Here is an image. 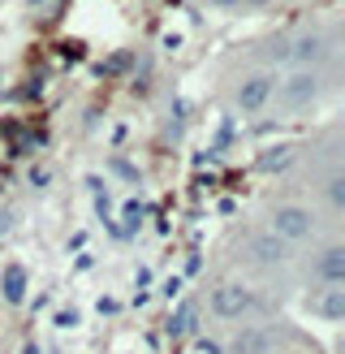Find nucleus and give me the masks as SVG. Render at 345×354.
I'll return each instance as SVG.
<instances>
[{"instance_id":"f257e3e1","label":"nucleus","mask_w":345,"mask_h":354,"mask_svg":"<svg viewBox=\"0 0 345 354\" xmlns=\"http://www.w3.org/2000/svg\"><path fill=\"white\" fill-rule=\"evenodd\" d=\"M268 229L276 238H285L289 246H302V242H315L319 234V216L302 203H276L272 216H268Z\"/></svg>"},{"instance_id":"f03ea898","label":"nucleus","mask_w":345,"mask_h":354,"mask_svg":"<svg viewBox=\"0 0 345 354\" xmlns=\"http://www.w3.org/2000/svg\"><path fill=\"white\" fill-rule=\"evenodd\" d=\"M328 57H333V35L319 30V26H306L285 44V61L298 65V69H319Z\"/></svg>"},{"instance_id":"7ed1b4c3","label":"nucleus","mask_w":345,"mask_h":354,"mask_svg":"<svg viewBox=\"0 0 345 354\" xmlns=\"http://www.w3.org/2000/svg\"><path fill=\"white\" fill-rule=\"evenodd\" d=\"M319 91H324L319 69H298V65H293V74L285 78V86L276 82V95H281L285 113H302V109H310V104L319 100Z\"/></svg>"},{"instance_id":"20e7f679","label":"nucleus","mask_w":345,"mask_h":354,"mask_svg":"<svg viewBox=\"0 0 345 354\" xmlns=\"http://www.w3.org/2000/svg\"><path fill=\"white\" fill-rule=\"evenodd\" d=\"M272 100H276V78H272V74H250V78L237 82L233 109H237L241 117H255V113H264Z\"/></svg>"},{"instance_id":"39448f33","label":"nucleus","mask_w":345,"mask_h":354,"mask_svg":"<svg viewBox=\"0 0 345 354\" xmlns=\"http://www.w3.org/2000/svg\"><path fill=\"white\" fill-rule=\"evenodd\" d=\"M207 307H212L216 320H246L259 303H255V294L246 286H216L207 294Z\"/></svg>"},{"instance_id":"423d86ee","label":"nucleus","mask_w":345,"mask_h":354,"mask_svg":"<svg viewBox=\"0 0 345 354\" xmlns=\"http://www.w3.org/2000/svg\"><path fill=\"white\" fill-rule=\"evenodd\" d=\"M246 251H250V259L259 263V268H276V263L289 259V242L276 238L272 229H259V234L246 238Z\"/></svg>"},{"instance_id":"0eeeda50","label":"nucleus","mask_w":345,"mask_h":354,"mask_svg":"<svg viewBox=\"0 0 345 354\" xmlns=\"http://www.w3.org/2000/svg\"><path fill=\"white\" fill-rule=\"evenodd\" d=\"M306 307L319 320H345V281H319V290L306 298Z\"/></svg>"},{"instance_id":"6e6552de","label":"nucleus","mask_w":345,"mask_h":354,"mask_svg":"<svg viewBox=\"0 0 345 354\" xmlns=\"http://www.w3.org/2000/svg\"><path fill=\"white\" fill-rule=\"evenodd\" d=\"M310 277L315 281H345V246L341 242L324 246V251L310 259Z\"/></svg>"},{"instance_id":"1a4fd4ad","label":"nucleus","mask_w":345,"mask_h":354,"mask_svg":"<svg viewBox=\"0 0 345 354\" xmlns=\"http://www.w3.org/2000/svg\"><path fill=\"white\" fill-rule=\"evenodd\" d=\"M276 337H272V328H241L237 337H233V354H272Z\"/></svg>"},{"instance_id":"9d476101","label":"nucleus","mask_w":345,"mask_h":354,"mask_svg":"<svg viewBox=\"0 0 345 354\" xmlns=\"http://www.w3.org/2000/svg\"><path fill=\"white\" fill-rule=\"evenodd\" d=\"M0 286H5V298H9V303H22V298H26V272L17 268V263H9Z\"/></svg>"},{"instance_id":"9b49d317","label":"nucleus","mask_w":345,"mask_h":354,"mask_svg":"<svg viewBox=\"0 0 345 354\" xmlns=\"http://www.w3.org/2000/svg\"><path fill=\"white\" fill-rule=\"evenodd\" d=\"M324 199H328V207H333V212L345 207V173H333L324 182Z\"/></svg>"},{"instance_id":"f8f14e48","label":"nucleus","mask_w":345,"mask_h":354,"mask_svg":"<svg viewBox=\"0 0 345 354\" xmlns=\"http://www.w3.org/2000/svg\"><path fill=\"white\" fill-rule=\"evenodd\" d=\"M289 160H293V147H276V151H268L264 160H259V169H264V173H281V169H289Z\"/></svg>"},{"instance_id":"ddd939ff","label":"nucleus","mask_w":345,"mask_h":354,"mask_svg":"<svg viewBox=\"0 0 345 354\" xmlns=\"http://www.w3.org/2000/svg\"><path fill=\"white\" fill-rule=\"evenodd\" d=\"M190 320H195V315H190V307H181V311H177V328H190Z\"/></svg>"},{"instance_id":"4468645a","label":"nucleus","mask_w":345,"mask_h":354,"mask_svg":"<svg viewBox=\"0 0 345 354\" xmlns=\"http://www.w3.org/2000/svg\"><path fill=\"white\" fill-rule=\"evenodd\" d=\"M207 5H216V9H233V5H241V0H207Z\"/></svg>"},{"instance_id":"2eb2a0df","label":"nucleus","mask_w":345,"mask_h":354,"mask_svg":"<svg viewBox=\"0 0 345 354\" xmlns=\"http://www.w3.org/2000/svg\"><path fill=\"white\" fill-rule=\"evenodd\" d=\"M246 5H250V9H264V5H272V0H246Z\"/></svg>"}]
</instances>
